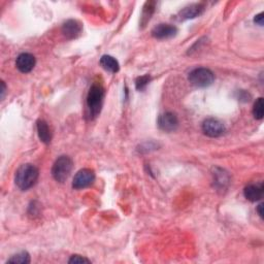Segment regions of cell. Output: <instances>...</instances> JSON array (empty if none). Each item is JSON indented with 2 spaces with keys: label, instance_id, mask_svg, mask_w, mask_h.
<instances>
[{
  "label": "cell",
  "instance_id": "obj_17",
  "mask_svg": "<svg viewBox=\"0 0 264 264\" xmlns=\"http://www.w3.org/2000/svg\"><path fill=\"white\" fill-rule=\"evenodd\" d=\"M263 106H264V104H263V98L260 97V98L257 99L255 104H254V107H253V115H254L255 119L262 120L263 113H264Z\"/></svg>",
  "mask_w": 264,
  "mask_h": 264
},
{
  "label": "cell",
  "instance_id": "obj_10",
  "mask_svg": "<svg viewBox=\"0 0 264 264\" xmlns=\"http://www.w3.org/2000/svg\"><path fill=\"white\" fill-rule=\"evenodd\" d=\"M178 28L169 24H159L152 30V35L157 39H167L177 35Z\"/></svg>",
  "mask_w": 264,
  "mask_h": 264
},
{
  "label": "cell",
  "instance_id": "obj_2",
  "mask_svg": "<svg viewBox=\"0 0 264 264\" xmlns=\"http://www.w3.org/2000/svg\"><path fill=\"white\" fill-rule=\"evenodd\" d=\"M103 98H104V88L102 87L101 84L99 83H94L89 93L87 96V106L89 109V115L91 119L96 118L99 114H100L102 103H103Z\"/></svg>",
  "mask_w": 264,
  "mask_h": 264
},
{
  "label": "cell",
  "instance_id": "obj_22",
  "mask_svg": "<svg viewBox=\"0 0 264 264\" xmlns=\"http://www.w3.org/2000/svg\"><path fill=\"white\" fill-rule=\"evenodd\" d=\"M257 212L259 214V216L261 218H263V203H260L258 206H257Z\"/></svg>",
  "mask_w": 264,
  "mask_h": 264
},
{
  "label": "cell",
  "instance_id": "obj_6",
  "mask_svg": "<svg viewBox=\"0 0 264 264\" xmlns=\"http://www.w3.org/2000/svg\"><path fill=\"white\" fill-rule=\"evenodd\" d=\"M202 131L204 134L210 137H219L224 134L225 126L221 121L214 118L206 119L202 124Z\"/></svg>",
  "mask_w": 264,
  "mask_h": 264
},
{
  "label": "cell",
  "instance_id": "obj_18",
  "mask_svg": "<svg viewBox=\"0 0 264 264\" xmlns=\"http://www.w3.org/2000/svg\"><path fill=\"white\" fill-rule=\"evenodd\" d=\"M151 82V76L149 74L147 75H142V76H139V78L136 79L135 81V86H136V89L138 91H142L145 90L147 86L149 85V83Z\"/></svg>",
  "mask_w": 264,
  "mask_h": 264
},
{
  "label": "cell",
  "instance_id": "obj_20",
  "mask_svg": "<svg viewBox=\"0 0 264 264\" xmlns=\"http://www.w3.org/2000/svg\"><path fill=\"white\" fill-rule=\"evenodd\" d=\"M70 264H76V263H91L89 259H87L85 257H82L81 255H73L68 261Z\"/></svg>",
  "mask_w": 264,
  "mask_h": 264
},
{
  "label": "cell",
  "instance_id": "obj_23",
  "mask_svg": "<svg viewBox=\"0 0 264 264\" xmlns=\"http://www.w3.org/2000/svg\"><path fill=\"white\" fill-rule=\"evenodd\" d=\"M1 87H2V89H1V98L4 97V94H5V85L3 82H1Z\"/></svg>",
  "mask_w": 264,
  "mask_h": 264
},
{
  "label": "cell",
  "instance_id": "obj_7",
  "mask_svg": "<svg viewBox=\"0 0 264 264\" xmlns=\"http://www.w3.org/2000/svg\"><path fill=\"white\" fill-rule=\"evenodd\" d=\"M158 126L165 132H172L179 126V119L173 113H164L158 118Z\"/></svg>",
  "mask_w": 264,
  "mask_h": 264
},
{
  "label": "cell",
  "instance_id": "obj_13",
  "mask_svg": "<svg viewBox=\"0 0 264 264\" xmlns=\"http://www.w3.org/2000/svg\"><path fill=\"white\" fill-rule=\"evenodd\" d=\"M36 128H37V133H38L39 139L42 142H45V144H50L52 140V133L46 121L38 120L36 123Z\"/></svg>",
  "mask_w": 264,
  "mask_h": 264
},
{
  "label": "cell",
  "instance_id": "obj_1",
  "mask_svg": "<svg viewBox=\"0 0 264 264\" xmlns=\"http://www.w3.org/2000/svg\"><path fill=\"white\" fill-rule=\"evenodd\" d=\"M38 169L32 164H23L16 171L15 182L19 189L26 191L32 188L37 182L38 179Z\"/></svg>",
  "mask_w": 264,
  "mask_h": 264
},
{
  "label": "cell",
  "instance_id": "obj_4",
  "mask_svg": "<svg viewBox=\"0 0 264 264\" xmlns=\"http://www.w3.org/2000/svg\"><path fill=\"white\" fill-rule=\"evenodd\" d=\"M189 82L198 88H205L211 86L215 81V74L208 68L199 67L195 68L189 73L188 76Z\"/></svg>",
  "mask_w": 264,
  "mask_h": 264
},
{
  "label": "cell",
  "instance_id": "obj_16",
  "mask_svg": "<svg viewBox=\"0 0 264 264\" xmlns=\"http://www.w3.org/2000/svg\"><path fill=\"white\" fill-rule=\"evenodd\" d=\"M19 263V264H27L30 262V256L27 252H21L17 255H14L12 258L7 260V263Z\"/></svg>",
  "mask_w": 264,
  "mask_h": 264
},
{
  "label": "cell",
  "instance_id": "obj_15",
  "mask_svg": "<svg viewBox=\"0 0 264 264\" xmlns=\"http://www.w3.org/2000/svg\"><path fill=\"white\" fill-rule=\"evenodd\" d=\"M155 6H156L155 1H148L145 3L140 18V25L142 27H145L148 24V22L151 20L154 12H155Z\"/></svg>",
  "mask_w": 264,
  "mask_h": 264
},
{
  "label": "cell",
  "instance_id": "obj_21",
  "mask_svg": "<svg viewBox=\"0 0 264 264\" xmlns=\"http://www.w3.org/2000/svg\"><path fill=\"white\" fill-rule=\"evenodd\" d=\"M263 16H264L263 13H260V14H258L257 16H255V18H254V22H255L256 24H258V25H260V26H263V19H264Z\"/></svg>",
  "mask_w": 264,
  "mask_h": 264
},
{
  "label": "cell",
  "instance_id": "obj_12",
  "mask_svg": "<svg viewBox=\"0 0 264 264\" xmlns=\"http://www.w3.org/2000/svg\"><path fill=\"white\" fill-rule=\"evenodd\" d=\"M263 191H264V188H263L262 183L251 184V185H248L245 188L244 195L248 200L252 202H256V201H259L262 198Z\"/></svg>",
  "mask_w": 264,
  "mask_h": 264
},
{
  "label": "cell",
  "instance_id": "obj_14",
  "mask_svg": "<svg viewBox=\"0 0 264 264\" xmlns=\"http://www.w3.org/2000/svg\"><path fill=\"white\" fill-rule=\"evenodd\" d=\"M100 65L103 69L112 73H116L120 69L119 62L113 56H109V55H103L100 58Z\"/></svg>",
  "mask_w": 264,
  "mask_h": 264
},
{
  "label": "cell",
  "instance_id": "obj_19",
  "mask_svg": "<svg viewBox=\"0 0 264 264\" xmlns=\"http://www.w3.org/2000/svg\"><path fill=\"white\" fill-rule=\"evenodd\" d=\"M215 181H216V184L217 186H220V187H223L224 188V185L228 183V177H227V174L224 173L223 170L220 169V172H216L215 173Z\"/></svg>",
  "mask_w": 264,
  "mask_h": 264
},
{
  "label": "cell",
  "instance_id": "obj_11",
  "mask_svg": "<svg viewBox=\"0 0 264 264\" xmlns=\"http://www.w3.org/2000/svg\"><path fill=\"white\" fill-rule=\"evenodd\" d=\"M203 12H204V5L201 3H195L184 7L177 17L179 21H185L199 17Z\"/></svg>",
  "mask_w": 264,
  "mask_h": 264
},
{
  "label": "cell",
  "instance_id": "obj_8",
  "mask_svg": "<svg viewBox=\"0 0 264 264\" xmlns=\"http://www.w3.org/2000/svg\"><path fill=\"white\" fill-rule=\"evenodd\" d=\"M35 63H36L35 57L29 53H23L19 55L16 61L17 68L23 73L30 72L33 68H34Z\"/></svg>",
  "mask_w": 264,
  "mask_h": 264
},
{
  "label": "cell",
  "instance_id": "obj_3",
  "mask_svg": "<svg viewBox=\"0 0 264 264\" xmlns=\"http://www.w3.org/2000/svg\"><path fill=\"white\" fill-rule=\"evenodd\" d=\"M71 170H72V160L67 156H61L55 161L53 165L52 175L57 182L64 183L68 179Z\"/></svg>",
  "mask_w": 264,
  "mask_h": 264
},
{
  "label": "cell",
  "instance_id": "obj_9",
  "mask_svg": "<svg viewBox=\"0 0 264 264\" xmlns=\"http://www.w3.org/2000/svg\"><path fill=\"white\" fill-rule=\"evenodd\" d=\"M83 26L79 21L68 20L66 21L62 26V33L64 36L68 39H73L81 35Z\"/></svg>",
  "mask_w": 264,
  "mask_h": 264
},
{
  "label": "cell",
  "instance_id": "obj_5",
  "mask_svg": "<svg viewBox=\"0 0 264 264\" xmlns=\"http://www.w3.org/2000/svg\"><path fill=\"white\" fill-rule=\"evenodd\" d=\"M94 181H95L94 171L89 168H84L75 173L72 181V187L76 190L85 189L91 186L94 183Z\"/></svg>",
  "mask_w": 264,
  "mask_h": 264
}]
</instances>
